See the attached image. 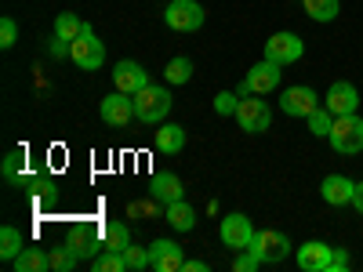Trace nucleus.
I'll return each mask as SVG.
<instances>
[{"label":"nucleus","mask_w":363,"mask_h":272,"mask_svg":"<svg viewBox=\"0 0 363 272\" xmlns=\"http://www.w3.org/2000/svg\"><path fill=\"white\" fill-rule=\"evenodd\" d=\"M327 142H330V149H335V153H342V157L363 153V120H359L356 113L335 116V128H330Z\"/></svg>","instance_id":"obj_1"},{"label":"nucleus","mask_w":363,"mask_h":272,"mask_svg":"<svg viewBox=\"0 0 363 272\" xmlns=\"http://www.w3.org/2000/svg\"><path fill=\"white\" fill-rule=\"evenodd\" d=\"M131 98H135V116L142 120V124H164L167 113H171V102H174L167 95V87H157V84L142 87Z\"/></svg>","instance_id":"obj_2"},{"label":"nucleus","mask_w":363,"mask_h":272,"mask_svg":"<svg viewBox=\"0 0 363 272\" xmlns=\"http://www.w3.org/2000/svg\"><path fill=\"white\" fill-rule=\"evenodd\" d=\"M203 8L196 4V0H171V4L164 8V22L167 29H174V33H196V29L203 26Z\"/></svg>","instance_id":"obj_3"},{"label":"nucleus","mask_w":363,"mask_h":272,"mask_svg":"<svg viewBox=\"0 0 363 272\" xmlns=\"http://www.w3.org/2000/svg\"><path fill=\"white\" fill-rule=\"evenodd\" d=\"M251 251L258 254L262 265H277V261H284L291 254V239L284 232H277V229H258L255 239H251Z\"/></svg>","instance_id":"obj_4"},{"label":"nucleus","mask_w":363,"mask_h":272,"mask_svg":"<svg viewBox=\"0 0 363 272\" xmlns=\"http://www.w3.org/2000/svg\"><path fill=\"white\" fill-rule=\"evenodd\" d=\"M69 58L80 69H102V62H106V47H102V40L95 37V29H91L87 22L80 29V37L73 40V55Z\"/></svg>","instance_id":"obj_5"},{"label":"nucleus","mask_w":363,"mask_h":272,"mask_svg":"<svg viewBox=\"0 0 363 272\" xmlns=\"http://www.w3.org/2000/svg\"><path fill=\"white\" fill-rule=\"evenodd\" d=\"M269 120H272V113H269V106H265L262 98H255V95L240 98V106H236V124L244 128L247 135L269 131Z\"/></svg>","instance_id":"obj_6"},{"label":"nucleus","mask_w":363,"mask_h":272,"mask_svg":"<svg viewBox=\"0 0 363 272\" xmlns=\"http://www.w3.org/2000/svg\"><path fill=\"white\" fill-rule=\"evenodd\" d=\"M218 232H222V244L229 251H247L251 239H255V225H251L247 215H225Z\"/></svg>","instance_id":"obj_7"},{"label":"nucleus","mask_w":363,"mask_h":272,"mask_svg":"<svg viewBox=\"0 0 363 272\" xmlns=\"http://www.w3.org/2000/svg\"><path fill=\"white\" fill-rule=\"evenodd\" d=\"M301 51H306V47H301V37L298 33H272L265 40V58H269V62H277V66L298 62Z\"/></svg>","instance_id":"obj_8"},{"label":"nucleus","mask_w":363,"mask_h":272,"mask_svg":"<svg viewBox=\"0 0 363 272\" xmlns=\"http://www.w3.org/2000/svg\"><path fill=\"white\" fill-rule=\"evenodd\" d=\"M99 113H102V120H106L109 128H128L131 120H135V98L124 95V91H113V95L102 98Z\"/></svg>","instance_id":"obj_9"},{"label":"nucleus","mask_w":363,"mask_h":272,"mask_svg":"<svg viewBox=\"0 0 363 272\" xmlns=\"http://www.w3.org/2000/svg\"><path fill=\"white\" fill-rule=\"evenodd\" d=\"M323 106L335 113V116H349V113L359 109V91L349 80H335V84H330V91L323 95Z\"/></svg>","instance_id":"obj_10"},{"label":"nucleus","mask_w":363,"mask_h":272,"mask_svg":"<svg viewBox=\"0 0 363 272\" xmlns=\"http://www.w3.org/2000/svg\"><path fill=\"white\" fill-rule=\"evenodd\" d=\"M113 84H116V91H124V95H138L142 87H149V73L138 62L124 58V62L113 66Z\"/></svg>","instance_id":"obj_11"},{"label":"nucleus","mask_w":363,"mask_h":272,"mask_svg":"<svg viewBox=\"0 0 363 272\" xmlns=\"http://www.w3.org/2000/svg\"><path fill=\"white\" fill-rule=\"evenodd\" d=\"M280 109L287 113V116H309L313 109H320V95L313 87H287L284 91V98H280Z\"/></svg>","instance_id":"obj_12"},{"label":"nucleus","mask_w":363,"mask_h":272,"mask_svg":"<svg viewBox=\"0 0 363 272\" xmlns=\"http://www.w3.org/2000/svg\"><path fill=\"white\" fill-rule=\"evenodd\" d=\"M149 258H153L157 272H182V265H186L182 244H174V239H157V244H149Z\"/></svg>","instance_id":"obj_13"},{"label":"nucleus","mask_w":363,"mask_h":272,"mask_svg":"<svg viewBox=\"0 0 363 272\" xmlns=\"http://www.w3.org/2000/svg\"><path fill=\"white\" fill-rule=\"evenodd\" d=\"M330 254H335V247L330 244H320V239H309V244H301L298 247V268L301 272H327L330 265Z\"/></svg>","instance_id":"obj_14"},{"label":"nucleus","mask_w":363,"mask_h":272,"mask_svg":"<svg viewBox=\"0 0 363 272\" xmlns=\"http://www.w3.org/2000/svg\"><path fill=\"white\" fill-rule=\"evenodd\" d=\"M352 193H356V181L345 178V174H327L320 181V196L330 203V207H345L352 203Z\"/></svg>","instance_id":"obj_15"},{"label":"nucleus","mask_w":363,"mask_h":272,"mask_svg":"<svg viewBox=\"0 0 363 272\" xmlns=\"http://www.w3.org/2000/svg\"><path fill=\"white\" fill-rule=\"evenodd\" d=\"M66 244L77 251V258H80V261H84V258H99V254L106 251V239H102L95 229H87V225H77V229L69 232Z\"/></svg>","instance_id":"obj_16"},{"label":"nucleus","mask_w":363,"mask_h":272,"mask_svg":"<svg viewBox=\"0 0 363 272\" xmlns=\"http://www.w3.org/2000/svg\"><path fill=\"white\" fill-rule=\"evenodd\" d=\"M182 193H186V186H182V178L171 174V171H160V174L149 178V196H157L164 207L174 203V200H182Z\"/></svg>","instance_id":"obj_17"},{"label":"nucleus","mask_w":363,"mask_h":272,"mask_svg":"<svg viewBox=\"0 0 363 272\" xmlns=\"http://www.w3.org/2000/svg\"><path fill=\"white\" fill-rule=\"evenodd\" d=\"M280 69H284V66H277V62H269V58H265V62H258L244 80L251 84L255 95H269V91H277V87H280Z\"/></svg>","instance_id":"obj_18"},{"label":"nucleus","mask_w":363,"mask_h":272,"mask_svg":"<svg viewBox=\"0 0 363 272\" xmlns=\"http://www.w3.org/2000/svg\"><path fill=\"white\" fill-rule=\"evenodd\" d=\"M164 218H167V225H171L174 232H189V229L196 225V210H193L186 200H174V203L164 207Z\"/></svg>","instance_id":"obj_19"},{"label":"nucleus","mask_w":363,"mask_h":272,"mask_svg":"<svg viewBox=\"0 0 363 272\" xmlns=\"http://www.w3.org/2000/svg\"><path fill=\"white\" fill-rule=\"evenodd\" d=\"M29 174L26 171V157H22V149H11V153L4 157V181L8 186H18V189H29Z\"/></svg>","instance_id":"obj_20"},{"label":"nucleus","mask_w":363,"mask_h":272,"mask_svg":"<svg viewBox=\"0 0 363 272\" xmlns=\"http://www.w3.org/2000/svg\"><path fill=\"white\" fill-rule=\"evenodd\" d=\"M11 265H15V272H48V268H51V258H48V251H40V247H22Z\"/></svg>","instance_id":"obj_21"},{"label":"nucleus","mask_w":363,"mask_h":272,"mask_svg":"<svg viewBox=\"0 0 363 272\" xmlns=\"http://www.w3.org/2000/svg\"><path fill=\"white\" fill-rule=\"evenodd\" d=\"M186 145V131H182L178 124H167L164 120V128H157V153H178V149Z\"/></svg>","instance_id":"obj_22"},{"label":"nucleus","mask_w":363,"mask_h":272,"mask_svg":"<svg viewBox=\"0 0 363 272\" xmlns=\"http://www.w3.org/2000/svg\"><path fill=\"white\" fill-rule=\"evenodd\" d=\"M29 193H37V203L40 207H55L58 203V186H55L48 174H33V178H29Z\"/></svg>","instance_id":"obj_23"},{"label":"nucleus","mask_w":363,"mask_h":272,"mask_svg":"<svg viewBox=\"0 0 363 272\" xmlns=\"http://www.w3.org/2000/svg\"><path fill=\"white\" fill-rule=\"evenodd\" d=\"M301 4H306V15L313 22H335L338 11H342L338 0H301Z\"/></svg>","instance_id":"obj_24"},{"label":"nucleus","mask_w":363,"mask_h":272,"mask_svg":"<svg viewBox=\"0 0 363 272\" xmlns=\"http://www.w3.org/2000/svg\"><path fill=\"white\" fill-rule=\"evenodd\" d=\"M164 80L167 84H189L193 80V62H189V58L186 55H178V58H171V62H167V69H164Z\"/></svg>","instance_id":"obj_25"},{"label":"nucleus","mask_w":363,"mask_h":272,"mask_svg":"<svg viewBox=\"0 0 363 272\" xmlns=\"http://www.w3.org/2000/svg\"><path fill=\"white\" fill-rule=\"evenodd\" d=\"M18 251H22V232H18L15 225H4V229H0V258L15 261Z\"/></svg>","instance_id":"obj_26"},{"label":"nucleus","mask_w":363,"mask_h":272,"mask_svg":"<svg viewBox=\"0 0 363 272\" xmlns=\"http://www.w3.org/2000/svg\"><path fill=\"white\" fill-rule=\"evenodd\" d=\"M102 239H106L109 251H124V247L131 244V232H128L124 222H109V225L102 229Z\"/></svg>","instance_id":"obj_27"},{"label":"nucleus","mask_w":363,"mask_h":272,"mask_svg":"<svg viewBox=\"0 0 363 272\" xmlns=\"http://www.w3.org/2000/svg\"><path fill=\"white\" fill-rule=\"evenodd\" d=\"M51 272H73L77 265H80V258H77V251L69 247V244H62V247H55L51 254Z\"/></svg>","instance_id":"obj_28"},{"label":"nucleus","mask_w":363,"mask_h":272,"mask_svg":"<svg viewBox=\"0 0 363 272\" xmlns=\"http://www.w3.org/2000/svg\"><path fill=\"white\" fill-rule=\"evenodd\" d=\"M306 120H309V131H313L316 138H327V135H330V128H335V113H330L327 106L313 109V113H309Z\"/></svg>","instance_id":"obj_29"},{"label":"nucleus","mask_w":363,"mask_h":272,"mask_svg":"<svg viewBox=\"0 0 363 272\" xmlns=\"http://www.w3.org/2000/svg\"><path fill=\"white\" fill-rule=\"evenodd\" d=\"M128 215H131V218H164V203H160L157 196L135 200V203H128Z\"/></svg>","instance_id":"obj_30"},{"label":"nucleus","mask_w":363,"mask_h":272,"mask_svg":"<svg viewBox=\"0 0 363 272\" xmlns=\"http://www.w3.org/2000/svg\"><path fill=\"white\" fill-rule=\"evenodd\" d=\"M80 29H84V22L77 15H69V11H62V15L55 18V37H62V40H77Z\"/></svg>","instance_id":"obj_31"},{"label":"nucleus","mask_w":363,"mask_h":272,"mask_svg":"<svg viewBox=\"0 0 363 272\" xmlns=\"http://www.w3.org/2000/svg\"><path fill=\"white\" fill-rule=\"evenodd\" d=\"M95 272H128V261H124V251H102L95 258Z\"/></svg>","instance_id":"obj_32"},{"label":"nucleus","mask_w":363,"mask_h":272,"mask_svg":"<svg viewBox=\"0 0 363 272\" xmlns=\"http://www.w3.org/2000/svg\"><path fill=\"white\" fill-rule=\"evenodd\" d=\"M124 261H128V272H142L145 265H153L149 251H142L138 244H128V247H124Z\"/></svg>","instance_id":"obj_33"},{"label":"nucleus","mask_w":363,"mask_h":272,"mask_svg":"<svg viewBox=\"0 0 363 272\" xmlns=\"http://www.w3.org/2000/svg\"><path fill=\"white\" fill-rule=\"evenodd\" d=\"M236 106H240L236 91H222V95H215V113L218 116H236Z\"/></svg>","instance_id":"obj_34"},{"label":"nucleus","mask_w":363,"mask_h":272,"mask_svg":"<svg viewBox=\"0 0 363 272\" xmlns=\"http://www.w3.org/2000/svg\"><path fill=\"white\" fill-rule=\"evenodd\" d=\"M258 265H262V261H258V254L247 247V251H240V254H236V261H233V272H255Z\"/></svg>","instance_id":"obj_35"},{"label":"nucleus","mask_w":363,"mask_h":272,"mask_svg":"<svg viewBox=\"0 0 363 272\" xmlns=\"http://www.w3.org/2000/svg\"><path fill=\"white\" fill-rule=\"evenodd\" d=\"M15 40H18L15 18H0V47H15Z\"/></svg>","instance_id":"obj_36"},{"label":"nucleus","mask_w":363,"mask_h":272,"mask_svg":"<svg viewBox=\"0 0 363 272\" xmlns=\"http://www.w3.org/2000/svg\"><path fill=\"white\" fill-rule=\"evenodd\" d=\"M48 51H51V58H69V55H73V40L51 37V40H48Z\"/></svg>","instance_id":"obj_37"},{"label":"nucleus","mask_w":363,"mask_h":272,"mask_svg":"<svg viewBox=\"0 0 363 272\" xmlns=\"http://www.w3.org/2000/svg\"><path fill=\"white\" fill-rule=\"evenodd\" d=\"M345 268H349V251H335V254H330L327 272H345Z\"/></svg>","instance_id":"obj_38"},{"label":"nucleus","mask_w":363,"mask_h":272,"mask_svg":"<svg viewBox=\"0 0 363 272\" xmlns=\"http://www.w3.org/2000/svg\"><path fill=\"white\" fill-rule=\"evenodd\" d=\"M352 207L363 215V181H356V193H352Z\"/></svg>","instance_id":"obj_39"},{"label":"nucleus","mask_w":363,"mask_h":272,"mask_svg":"<svg viewBox=\"0 0 363 272\" xmlns=\"http://www.w3.org/2000/svg\"><path fill=\"white\" fill-rule=\"evenodd\" d=\"M182 272H207V261H186Z\"/></svg>","instance_id":"obj_40"}]
</instances>
